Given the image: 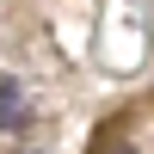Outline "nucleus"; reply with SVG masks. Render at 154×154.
I'll return each mask as SVG.
<instances>
[{"instance_id":"1","label":"nucleus","mask_w":154,"mask_h":154,"mask_svg":"<svg viewBox=\"0 0 154 154\" xmlns=\"http://www.w3.org/2000/svg\"><path fill=\"white\" fill-rule=\"evenodd\" d=\"M0 130H25V86L0 74Z\"/></svg>"},{"instance_id":"2","label":"nucleus","mask_w":154,"mask_h":154,"mask_svg":"<svg viewBox=\"0 0 154 154\" xmlns=\"http://www.w3.org/2000/svg\"><path fill=\"white\" fill-rule=\"evenodd\" d=\"M111 154H136V148H111Z\"/></svg>"}]
</instances>
